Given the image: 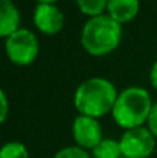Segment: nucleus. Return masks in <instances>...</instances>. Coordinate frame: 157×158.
<instances>
[{
	"instance_id": "obj_1",
	"label": "nucleus",
	"mask_w": 157,
	"mask_h": 158,
	"mask_svg": "<svg viewBox=\"0 0 157 158\" xmlns=\"http://www.w3.org/2000/svg\"><path fill=\"white\" fill-rule=\"evenodd\" d=\"M117 97V91L109 80L103 77H93L76 89L74 106L80 115L99 118L112 112Z\"/></svg>"
},
{
	"instance_id": "obj_2",
	"label": "nucleus",
	"mask_w": 157,
	"mask_h": 158,
	"mask_svg": "<svg viewBox=\"0 0 157 158\" xmlns=\"http://www.w3.org/2000/svg\"><path fill=\"white\" fill-rule=\"evenodd\" d=\"M153 106L151 95L146 89L140 86H129L119 94L112 107V118L120 127L126 131L134 129L150 118Z\"/></svg>"
},
{
	"instance_id": "obj_3",
	"label": "nucleus",
	"mask_w": 157,
	"mask_h": 158,
	"mask_svg": "<svg viewBox=\"0 0 157 158\" xmlns=\"http://www.w3.org/2000/svg\"><path fill=\"white\" fill-rule=\"evenodd\" d=\"M122 25L109 15H97L89 19L82 29L80 42L83 49L94 57L111 54L120 43Z\"/></svg>"
},
{
	"instance_id": "obj_4",
	"label": "nucleus",
	"mask_w": 157,
	"mask_h": 158,
	"mask_svg": "<svg viewBox=\"0 0 157 158\" xmlns=\"http://www.w3.org/2000/svg\"><path fill=\"white\" fill-rule=\"evenodd\" d=\"M5 51L8 58L17 66L31 64L39 54V42L29 29L20 28L11 34L5 42Z\"/></svg>"
},
{
	"instance_id": "obj_5",
	"label": "nucleus",
	"mask_w": 157,
	"mask_h": 158,
	"mask_svg": "<svg viewBox=\"0 0 157 158\" xmlns=\"http://www.w3.org/2000/svg\"><path fill=\"white\" fill-rule=\"evenodd\" d=\"M125 158H148L156 149V137L143 126L128 129L119 140Z\"/></svg>"
},
{
	"instance_id": "obj_6",
	"label": "nucleus",
	"mask_w": 157,
	"mask_h": 158,
	"mask_svg": "<svg viewBox=\"0 0 157 158\" xmlns=\"http://www.w3.org/2000/svg\"><path fill=\"white\" fill-rule=\"evenodd\" d=\"M72 135L79 148L82 149H94L100 141L103 140L102 135V127L97 118L86 117V115H79L76 117L72 123Z\"/></svg>"
},
{
	"instance_id": "obj_7",
	"label": "nucleus",
	"mask_w": 157,
	"mask_h": 158,
	"mask_svg": "<svg viewBox=\"0 0 157 158\" xmlns=\"http://www.w3.org/2000/svg\"><path fill=\"white\" fill-rule=\"evenodd\" d=\"M34 25L36 28L46 34L54 35L63 28V12L52 3H39L34 9Z\"/></svg>"
},
{
	"instance_id": "obj_8",
	"label": "nucleus",
	"mask_w": 157,
	"mask_h": 158,
	"mask_svg": "<svg viewBox=\"0 0 157 158\" xmlns=\"http://www.w3.org/2000/svg\"><path fill=\"white\" fill-rule=\"evenodd\" d=\"M20 12L12 0H0V35L8 39L11 34L19 31Z\"/></svg>"
},
{
	"instance_id": "obj_9",
	"label": "nucleus",
	"mask_w": 157,
	"mask_h": 158,
	"mask_svg": "<svg viewBox=\"0 0 157 158\" xmlns=\"http://www.w3.org/2000/svg\"><path fill=\"white\" fill-rule=\"evenodd\" d=\"M139 0H108V15L117 23L131 22L139 14Z\"/></svg>"
},
{
	"instance_id": "obj_10",
	"label": "nucleus",
	"mask_w": 157,
	"mask_h": 158,
	"mask_svg": "<svg viewBox=\"0 0 157 158\" xmlns=\"http://www.w3.org/2000/svg\"><path fill=\"white\" fill-rule=\"evenodd\" d=\"M93 157L94 158H122V148L120 143L111 138L102 140L100 144H97L93 149Z\"/></svg>"
},
{
	"instance_id": "obj_11",
	"label": "nucleus",
	"mask_w": 157,
	"mask_h": 158,
	"mask_svg": "<svg viewBox=\"0 0 157 158\" xmlns=\"http://www.w3.org/2000/svg\"><path fill=\"white\" fill-rule=\"evenodd\" d=\"M77 6L83 14L93 19L103 14V11L108 8V0H77Z\"/></svg>"
},
{
	"instance_id": "obj_12",
	"label": "nucleus",
	"mask_w": 157,
	"mask_h": 158,
	"mask_svg": "<svg viewBox=\"0 0 157 158\" xmlns=\"http://www.w3.org/2000/svg\"><path fill=\"white\" fill-rule=\"evenodd\" d=\"M0 158H29L28 149L23 143L19 141H9L3 144L0 151Z\"/></svg>"
},
{
	"instance_id": "obj_13",
	"label": "nucleus",
	"mask_w": 157,
	"mask_h": 158,
	"mask_svg": "<svg viewBox=\"0 0 157 158\" xmlns=\"http://www.w3.org/2000/svg\"><path fill=\"white\" fill-rule=\"evenodd\" d=\"M54 158H91V157H89V154L85 149H82L79 146H68V148L60 149L54 155Z\"/></svg>"
},
{
	"instance_id": "obj_14",
	"label": "nucleus",
	"mask_w": 157,
	"mask_h": 158,
	"mask_svg": "<svg viewBox=\"0 0 157 158\" xmlns=\"http://www.w3.org/2000/svg\"><path fill=\"white\" fill-rule=\"evenodd\" d=\"M148 126H150V131L153 132V135L157 138V102L151 109V114H150V118H148Z\"/></svg>"
},
{
	"instance_id": "obj_15",
	"label": "nucleus",
	"mask_w": 157,
	"mask_h": 158,
	"mask_svg": "<svg viewBox=\"0 0 157 158\" xmlns=\"http://www.w3.org/2000/svg\"><path fill=\"white\" fill-rule=\"evenodd\" d=\"M0 105H2V110H0V121H5V120H6V115H8V98H6L5 91H0Z\"/></svg>"
},
{
	"instance_id": "obj_16",
	"label": "nucleus",
	"mask_w": 157,
	"mask_h": 158,
	"mask_svg": "<svg viewBox=\"0 0 157 158\" xmlns=\"http://www.w3.org/2000/svg\"><path fill=\"white\" fill-rule=\"evenodd\" d=\"M150 80H151L153 88H154V89H157V61L153 64V68H151V72H150Z\"/></svg>"
},
{
	"instance_id": "obj_17",
	"label": "nucleus",
	"mask_w": 157,
	"mask_h": 158,
	"mask_svg": "<svg viewBox=\"0 0 157 158\" xmlns=\"http://www.w3.org/2000/svg\"><path fill=\"white\" fill-rule=\"evenodd\" d=\"M40 3H52L54 5V2H57V0H39Z\"/></svg>"
},
{
	"instance_id": "obj_18",
	"label": "nucleus",
	"mask_w": 157,
	"mask_h": 158,
	"mask_svg": "<svg viewBox=\"0 0 157 158\" xmlns=\"http://www.w3.org/2000/svg\"><path fill=\"white\" fill-rule=\"evenodd\" d=\"M122 158H125V157H122Z\"/></svg>"
}]
</instances>
